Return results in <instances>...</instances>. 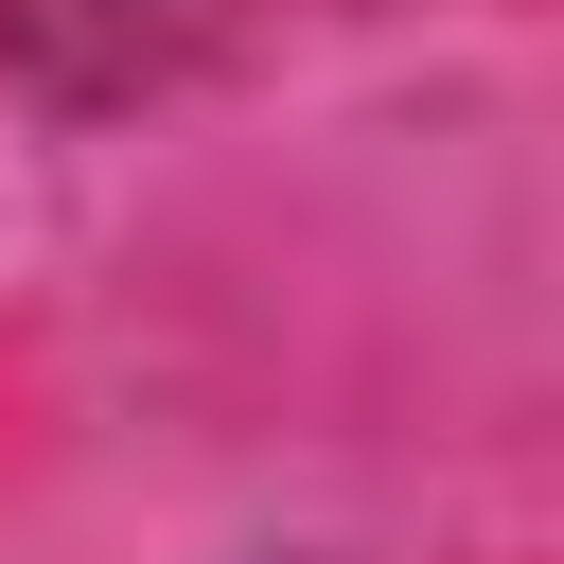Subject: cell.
I'll use <instances>...</instances> for the list:
<instances>
[{"instance_id": "1", "label": "cell", "mask_w": 564, "mask_h": 564, "mask_svg": "<svg viewBox=\"0 0 564 564\" xmlns=\"http://www.w3.org/2000/svg\"><path fill=\"white\" fill-rule=\"evenodd\" d=\"M212 18L229 0H0V53L35 88H70V106H106V88H159Z\"/></svg>"}]
</instances>
